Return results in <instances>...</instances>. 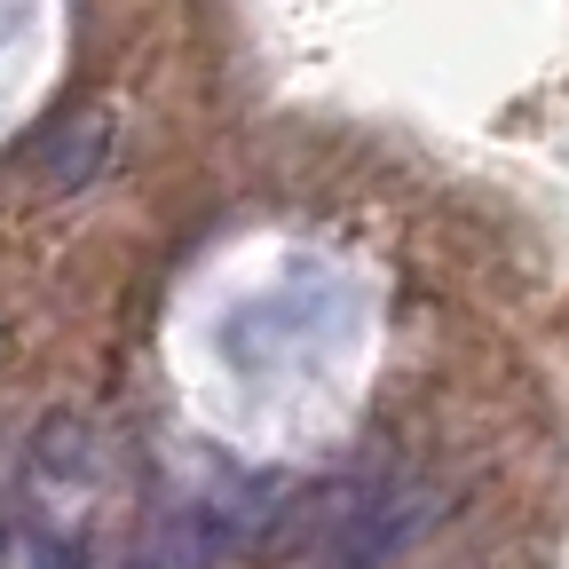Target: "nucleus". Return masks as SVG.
<instances>
[{
  "mask_svg": "<svg viewBox=\"0 0 569 569\" xmlns=\"http://www.w3.org/2000/svg\"><path fill=\"white\" fill-rule=\"evenodd\" d=\"M427 522H436V490L427 482H365L340 490L325 515V546L340 569H388Z\"/></svg>",
  "mask_w": 569,
  "mask_h": 569,
  "instance_id": "1",
  "label": "nucleus"
},
{
  "mask_svg": "<svg viewBox=\"0 0 569 569\" xmlns=\"http://www.w3.org/2000/svg\"><path fill=\"white\" fill-rule=\"evenodd\" d=\"M17 167H24L32 190H56V198L88 190V182L111 167V111H103V103H71V111H56L48 127H32V142H24Z\"/></svg>",
  "mask_w": 569,
  "mask_h": 569,
  "instance_id": "2",
  "label": "nucleus"
},
{
  "mask_svg": "<svg viewBox=\"0 0 569 569\" xmlns=\"http://www.w3.org/2000/svg\"><path fill=\"white\" fill-rule=\"evenodd\" d=\"M0 569H24V530H17V507L0 498Z\"/></svg>",
  "mask_w": 569,
  "mask_h": 569,
  "instance_id": "3",
  "label": "nucleus"
},
{
  "mask_svg": "<svg viewBox=\"0 0 569 569\" xmlns=\"http://www.w3.org/2000/svg\"><path fill=\"white\" fill-rule=\"evenodd\" d=\"M0 498H9V467H0Z\"/></svg>",
  "mask_w": 569,
  "mask_h": 569,
  "instance_id": "4",
  "label": "nucleus"
}]
</instances>
